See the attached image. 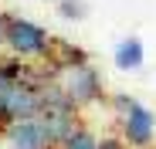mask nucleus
Instances as JSON below:
<instances>
[{
  "label": "nucleus",
  "instance_id": "nucleus-1",
  "mask_svg": "<svg viewBox=\"0 0 156 149\" xmlns=\"http://www.w3.org/2000/svg\"><path fill=\"white\" fill-rule=\"evenodd\" d=\"M44 88L48 81L20 64V61H0V129H7L17 119H34L44 109Z\"/></svg>",
  "mask_w": 156,
  "mask_h": 149
},
{
  "label": "nucleus",
  "instance_id": "nucleus-6",
  "mask_svg": "<svg viewBox=\"0 0 156 149\" xmlns=\"http://www.w3.org/2000/svg\"><path fill=\"white\" fill-rule=\"evenodd\" d=\"M112 58H115V68H119V71H136V68L143 64V58H146V47H143L139 37H122V41L115 44Z\"/></svg>",
  "mask_w": 156,
  "mask_h": 149
},
{
  "label": "nucleus",
  "instance_id": "nucleus-7",
  "mask_svg": "<svg viewBox=\"0 0 156 149\" xmlns=\"http://www.w3.org/2000/svg\"><path fill=\"white\" fill-rule=\"evenodd\" d=\"M98 142H102V139H95V132H88L85 126H78L75 132H68V136L58 142V149H98Z\"/></svg>",
  "mask_w": 156,
  "mask_h": 149
},
{
  "label": "nucleus",
  "instance_id": "nucleus-10",
  "mask_svg": "<svg viewBox=\"0 0 156 149\" xmlns=\"http://www.w3.org/2000/svg\"><path fill=\"white\" fill-rule=\"evenodd\" d=\"M0 44H4V17H0Z\"/></svg>",
  "mask_w": 156,
  "mask_h": 149
},
{
  "label": "nucleus",
  "instance_id": "nucleus-9",
  "mask_svg": "<svg viewBox=\"0 0 156 149\" xmlns=\"http://www.w3.org/2000/svg\"><path fill=\"white\" fill-rule=\"evenodd\" d=\"M98 149H126V142H122V139H102Z\"/></svg>",
  "mask_w": 156,
  "mask_h": 149
},
{
  "label": "nucleus",
  "instance_id": "nucleus-2",
  "mask_svg": "<svg viewBox=\"0 0 156 149\" xmlns=\"http://www.w3.org/2000/svg\"><path fill=\"white\" fill-rule=\"evenodd\" d=\"M4 44L10 47V54L31 61H48L55 51V37L27 17H4Z\"/></svg>",
  "mask_w": 156,
  "mask_h": 149
},
{
  "label": "nucleus",
  "instance_id": "nucleus-5",
  "mask_svg": "<svg viewBox=\"0 0 156 149\" xmlns=\"http://www.w3.org/2000/svg\"><path fill=\"white\" fill-rule=\"evenodd\" d=\"M4 139L10 149H58L51 129L44 126V119L34 115V119H17L4 129Z\"/></svg>",
  "mask_w": 156,
  "mask_h": 149
},
{
  "label": "nucleus",
  "instance_id": "nucleus-3",
  "mask_svg": "<svg viewBox=\"0 0 156 149\" xmlns=\"http://www.w3.org/2000/svg\"><path fill=\"white\" fill-rule=\"evenodd\" d=\"M55 85L61 88V95L75 109L95 105L102 98V78H98V71L88 61H61L58 74H55Z\"/></svg>",
  "mask_w": 156,
  "mask_h": 149
},
{
  "label": "nucleus",
  "instance_id": "nucleus-8",
  "mask_svg": "<svg viewBox=\"0 0 156 149\" xmlns=\"http://www.w3.org/2000/svg\"><path fill=\"white\" fill-rule=\"evenodd\" d=\"M58 14L65 20H82L85 17V0H61L58 4Z\"/></svg>",
  "mask_w": 156,
  "mask_h": 149
},
{
  "label": "nucleus",
  "instance_id": "nucleus-4",
  "mask_svg": "<svg viewBox=\"0 0 156 149\" xmlns=\"http://www.w3.org/2000/svg\"><path fill=\"white\" fill-rule=\"evenodd\" d=\"M119 126H122V142L133 149H149L156 142V115L133 95H115L112 98Z\"/></svg>",
  "mask_w": 156,
  "mask_h": 149
}]
</instances>
